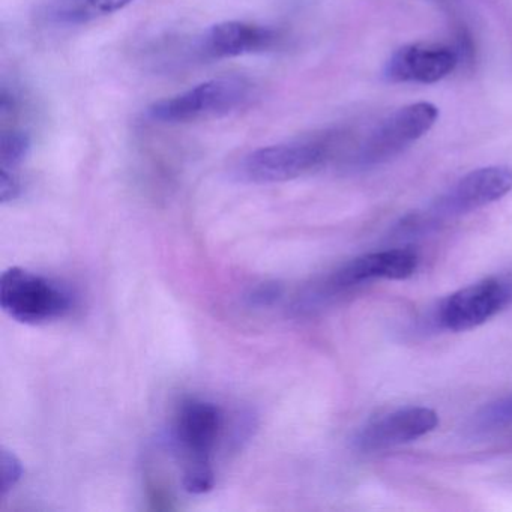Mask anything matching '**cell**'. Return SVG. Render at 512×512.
Listing matches in <instances>:
<instances>
[{"label": "cell", "instance_id": "obj_1", "mask_svg": "<svg viewBox=\"0 0 512 512\" xmlns=\"http://www.w3.org/2000/svg\"><path fill=\"white\" fill-rule=\"evenodd\" d=\"M0 307L17 322L41 325L64 317L71 310V296L43 275L10 268L0 278Z\"/></svg>", "mask_w": 512, "mask_h": 512}, {"label": "cell", "instance_id": "obj_2", "mask_svg": "<svg viewBox=\"0 0 512 512\" xmlns=\"http://www.w3.org/2000/svg\"><path fill=\"white\" fill-rule=\"evenodd\" d=\"M250 97V85L239 77L209 80L184 94L158 101L149 109L154 121L185 124L227 115Z\"/></svg>", "mask_w": 512, "mask_h": 512}, {"label": "cell", "instance_id": "obj_3", "mask_svg": "<svg viewBox=\"0 0 512 512\" xmlns=\"http://www.w3.org/2000/svg\"><path fill=\"white\" fill-rule=\"evenodd\" d=\"M334 137L266 146L251 152L241 164V176L254 184L292 181L328 160Z\"/></svg>", "mask_w": 512, "mask_h": 512}, {"label": "cell", "instance_id": "obj_4", "mask_svg": "<svg viewBox=\"0 0 512 512\" xmlns=\"http://www.w3.org/2000/svg\"><path fill=\"white\" fill-rule=\"evenodd\" d=\"M437 118V107L425 101L397 110L368 134L359 146L355 163L361 167L388 163L425 136L434 127Z\"/></svg>", "mask_w": 512, "mask_h": 512}, {"label": "cell", "instance_id": "obj_5", "mask_svg": "<svg viewBox=\"0 0 512 512\" xmlns=\"http://www.w3.org/2000/svg\"><path fill=\"white\" fill-rule=\"evenodd\" d=\"M511 302L512 278H485L443 299L437 307L436 323L446 331H470L493 319Z\"/></svg>", "mask_w": 512, "mask_h": 512}, {"label": "cell", "instance_id": "obj_6", "mask_svg": "<svg viewBox=\"0 0 512 512\" xmlns=\"http://www.w3.org/2000/svg\"><path fill=\"white\" fill-rule=\"evenodd\" d=\"M512 191V169L506 166L482 167L455 182L431 206L430 220L461 217L503 199Z\"/></svg>", "mask_w": 512, "mask_h": 512}, {"label": "cell", "instance_id": "obj_7", "mask_svg": "<svg viewBox=\"0 0 512 512\" xmlns=\"http://www.w3.org/2000/svg\"><path fill=\"white\" fill-rule=\"evenodd\" d=\"M223 428V415L215 404L190 398L179 407L175 440L185 455V470L212 467L211 455Z\"/></svg>", "mask_w": 512, "mask_h": 512}, {"label": "cell", "instance_id": "obj_8", "mask_svg": "<svg viewBox=\"0 0 512 512\" xmlns=\"http://www.w3.org/2000/svg\"><path fill=\"white\" fill-rule=\"evenodd\" d=\"M419 268V256L413 250L379 251L364 254L344 263L326 280V295L346 292L353 287L362 286L376 280H406Z\"/></svg>", "mask_w": 512, "mask_h": 512}, {"label": "cell", "instance_id": "obj_9", "mask_svg": "<svg viewBox=\"0 0 512 512\" xmlns=\"http://www.w3.org/2000/svg\"><path fill=\"white\" fill-rule=\"evenodd\" d=\"M460 64L457 49L446 44H410L401 47L386 62L383 76L391 83L440 82Z\"/></svg>", "mask_w": 512, "mask_h": 512}, {"label": "cell", "instance_id": "obj_10", "mask_svg": "<svg viewBox=\"0 0 512 512\" xmlns=\"http://www.w3.org/2000/svg\"><path fill=\"white\" fill-rule=\"evenodd\" d=\"M439 415L428 407H404L371 421L355 437V446L362 452L383 451L436 430Z\"/></svg>", "mask_w": 512, "mask_h": 512}, {"label": "cell", "instance_id": "obj_11", "mask_svg": "<svg viewBox=\"0 0 512 512\" xmlns=\"http://www.w3.org/2000/svg\"><path fill=\"white\" fill-rule=\"evenodd\" d=\"M277 41L272 29L244 22L215 25L205 38L206 55L211 58H235L248 53L265 52Z\"/></svg>", "mask_w": 512, "mask_h": 512}, {"label": "cell", "instance_id": "obj_12", "mask_svg": "<svg viewBox=\"0 0 512 512\" xmlns=\"http://www.w3.org/2000/svg\"><path fill=\"white\" fill-rule=\"evenodd\" d=\"M131 2L133 0H67L56 16L65 23H86L124 10Z\"/></svg>", "mask_w": 512, "mask_h": 512}, {"label": "cell", "instance_id": "obj_13", "mask_svg": "<svg viewBox=\"0 0 512 512\" xmlns=\"http://www.w3.org/2000/svg\"><path fill=\"white\" fill-rule=\"evenodd\" d=\"M512 425V394L487 404L473 418L472 428L475 431H493Z\"/></svg>", "mask_w": 512, "mask_h": 512}, {"label": "cell", "instance_id": "obj_14", "mask_svg": "<svg viewBox=\"0 0 512 512\" xmlns=\"http://www.w3.org/2000/svg\"><path fill=\"white\" fill-rule=\"evenodd\" d=\"M31 151V139L23 131H8L0 137V169L14 170L26 160Z\"/></svg>", "mask_w": 512, "mask_h": 512}, {"label": "cell", "instance_id": "obj_15", "mask_svg": "<svg viewBox=\"0 0 512 512\" xmlns=\"http://www.w3.org/2000/svg\"><path fill=\"white\" fill-rule=\"evenodd\" d=\"M23 463L20 458L10 449L2 448L0 451V494L7 496L14 490L20 479L23 478Z\"/></svg>", "mask_w": 512, "mask_h": 512}, {"label": "cell", "instance_id": "obj_16", "mask_svg": "<svg viewBox=\"0 0 512 512\" xmlns=\"http://www.w3.org/2000/svg\"><path fill=\"white\" fill-rule=\"evenodd\" d=\"M22 193V185L16 173L0 169V200L2 203L13 202Z\"/></svg>", "mask_w": 512, "mask_h": 512}, {"label": "cell", "instance_id": "obj_17", "mask_svg": "<svg viewBox=\"0 0 512 512\" xmlns=\"http://www.w3.org/2000/svg\"><path fill=\"white\" fill-rule=\"evenodd\" d=\"M280 295L281 289L278 284L266 283L256 287V289L251 292L250 301L251 304L259 305V307H268L272 302L277 301Z\"/></svg>", "mask_w": 512, "mask_h": 512}]
</instances>
